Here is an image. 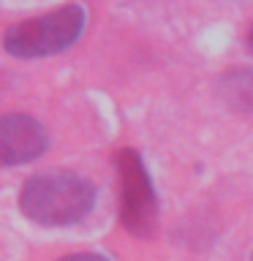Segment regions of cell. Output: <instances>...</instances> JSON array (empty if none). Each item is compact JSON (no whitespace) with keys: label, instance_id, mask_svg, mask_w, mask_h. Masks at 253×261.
<instances>
[{"label":"cell","instance_id":"obj_1","mask_svg":"<svg viewBox=\"0 0 253 261\" xmlns=\"http://www.w3.org/2000/svg\"><path fill=\"white\" fill-rule=\"evenodd\" d=\"M95 188L73 171H41L19 191V210L33 223L71 226L93 210Z\"/></svg>","mask_w":253,"mask_h":261},{"label":"cell","instance_id":"obj_2","mask_svg":"<svg viewBox=\"0 0 253 261\" xmlns=\"http://www.w3.org/2000/svg\"><path fill=\"white\" fill-rule=\"evenodd\" d=\"M85 22H87V14L77 3L55 8L49 14L11 24L3 33V49L11 57H19V60L65 52L68 46H73L79 41Z\"/></svg>","mask_w":253,"mask_h":261},{"label":"cell","instance_id":"obj_3","mask_svg":"<svg viewBox=\"0 0 253 261\" xmlns=\"http://www.w3.org/2000/svg\"><path fill=\"white\" fill-rule=\"evenodd\" d=\"M120 169V220L128 234L147 240L158 228V196L144 161L136 150L117 152Z\"/></svg>","mask_w":253,"mask_h":261},{"label":"cell","instance_id":"obj_4","mask_svg":"<svg viewBox=\"0 0 253 261\" xmlns=\"http://www.w3.org/2000/svg\"><path fill=\"white\" fill-rule=\"evenodd\" d=\"M49 147L46 128L30 114H0V166H22Z\"/></svg>","mask_w":253,"mask_h":261},{"label":"cell","instance_id":"obj_5","mask_svg":"<svg viewBox=\"0 0 253 261\" xmlns=\"http://www.w3.org/2000/svg\"><path fill=\"white\" fill-rule=\"evenodd\" d=\"M220 95L234 112L253 114V68L232 71L220 79Z\"/></svg>","mask_w":253,"mask_h":261},{"label":"cell","instance_id":"obj_6","mask_svg":"<svg viewBox=\"0 0 253 261\" xmlns=\"http://www.w3.org/2000/svg\"><path fill=\"white\" fill-rule=\"evenodd\" d=\"M57 261H109V258L101 256V253H71V256H63Z\"/></svg>","mask_w":253,"mask_h":261},{"label":"cell","instance_id":"obj_7","mask_svg":"<svg viewBox=\"0 0 253 261\" xmlns=\"http://www.w3.org/2000/svg\"><path fill=\"white\" fill-rule=\"evenodd\" d=\"M248 46H250V52H253V28L248 30Z\"/></svg>","mask_w":253,"mask_h":261}]
</instances>
